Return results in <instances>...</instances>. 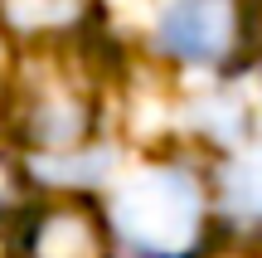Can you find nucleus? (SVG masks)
I'll return each instance as SVG.
<instances>
[{
	"label": "nucleus",
	"instance_id": "obj_1",
	"mask_svg": "<svg viewBox=\"0 0 262 258\" xmlns=\"http://www.w3.org/2000/svg\"><path fill=\"white\" fill-rule=\"evenodd\" d=\"M117 224L136 253L189 258L199 239V195L185 175L150 171L117 195Z\"/></svg>",
	"mask_w": 262,
	"mask_h": 258
},
{
	"label": "nucleus",
	"instance_id": "obj_2",
	"mask_svg": "<svg viewBox=\"0 0 262 258\" xmlns=\"http://www.w3.org/2000/svg\"><path fill=\"white\" fill-rule=\"evenodd\" d=\"M233 44V5L228 0H175L160 15V49L185 64H219Z\"/></svg>",
	"mask_w": 262,
	"mask_h": 258
},
{
	"label": "nucleus",
	"instance_id": "obj_3",
	"mask_svg": "<svg viewBox=\"0 0 262 258\" xmlns=\"http://www.w3.org/2000/svg\"><path fill=\"white\" fill-rule=\"evenodd\" d=\"M25 258H107V244L78 210H58L25 234Z\"/></svg>",
	"mask_w": 262,
	"mask_h": 258
},
{
	"label": "nucleus",
	"instance_id": "obj_4",
	"mask_svg": "<svg viewBox=\"0 0 262 258\" xmlns=\"http://www.w3.org/2000/svg\"><path fill=\"white\" fill-rule=\"evenodd\" d=\"M224 200H228V210L243 214V220H262V156L233 166V171L224 175Z\"/></svg>",
	"mask_w": 262,
	"mask_h": 258
},
{
	"label": "nucleus",
	"instance_id": "obj_5",
	"mask_svg": "<svg viewBox=\"0 0 262 258\" xmlns=\"http://www.w3.org/2000/svg\"><path fill=\"white\" fill-rule=\"evenodd\" d=\"M15 25H29V29H44V25H63V19L78 15L83 0H5Z\"/></svg>",
	"mask_w": 262,
	"mask_h": 258
}]
</instances>
